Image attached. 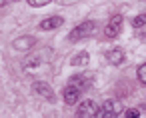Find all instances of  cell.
I'll use <instances>...</instances> for the list:
<instances>
[{
	"instance_id": "cell-2",
	"label": "cell",
	"mask_w": 146,
	"mask_h": 118,
	"mask_svg": "<svg viewBox=\"0 0 146 118\" xmlns=\"http://www.w3.org/2000/svg\"><path fill=\"white\" fill-rule=\"evenodd\" d=\"M94 28H96V24L92 22V20H88V22H82V24H78L72 32H70V42H76V40H82V38H86V36H90L92 32H94Z\"/></svg>"
},
{
	"instance_id": "cell-11",
	"label": "cell",
	"mask_w": 146,
	"mask_h": 118,
	"mask_svg": "<svg viewBox=\"0 0 146 118\" xmlns=\"http://www.w3.org/2000/svg\"><path fill=\"white\" fill-rule=\"evenodd\" d=\"M88 60H90L88 52H80V54H76V56L72 58V62H70V64H74V66H84Z\"/></svg>"
},
{
	"instance_id": "cell-6",
	"label": "cell",
	"mask_w": 146,
	"mask_h": 118,
	"mask_svg": "<svg viewBox=\"0 0 146 118\" xmlns=\"http://www.w3.org/2000/svg\"><path fill=\"white\" fill-rule=\"evenodd\" d=\"M32 90L36 92V94H40L42 98H46V100H54V92H52V88L46 84V82H36L34 86H32Z\"/></svg>"
},
{
	"instance_id": "cell-15",
	"label": "cell",
	"mask_w": 146,
	"mask_h": 118,
	"mask_svg": "<svg viewBox=\"0 0 146 118\" xmlns=\"http://www.w3.org/2000/svg\"><path fill=\"white\" fill-rule=\"evenodd\" d=\"M124 114H126V118H140V110H136V108H128Z\"/></svg>"
},
{
	"instance_id": "cell-12",
	"label": "cell",
	"mask_w": 146,
	"mask_h": 118,
	"mask_svg": "<svg viewBox=\"0 0 146 118\" xmlns=\"http://www.w3.org/2000/svg\"><path fill=\"white\" fill-rule=\"evenodd\" d=\"M144 24H146V14H138V16L132 18V26H134V28H140V26H144Z\"/></svg>"
},
{
	"instance_id": "cell-10",
	"label": "cell",
	"mask_w": 146,
	"mask_h": 118,
	"mask_svg": "<svg viewBox=\"0 0 146 118\" xmlns=\"http://www.w3.org/2000/svg\"><path fill=\"white\" fill-rule=\"evenodd\" d=\"M36 44V40L32 38V36H22V38H16L14 40V48L16 50H28L30 46H34Z\"/></svg>"
},
{
	"instance_id": "cell-5",
	"label": "cell",
	"mask_w": 146,
	"mask_h": 118,
	"mask_svg": "<svg viewBox=\"0 0 146 118\" xmlns=\"http://www.w3.org/2000/svg\"><path fill=\"white\" fill-rule=\"evenodd\" d=\"M78 98H80V90H76L74 86H66L64 90H62V100L68 104V106H72V104H76L78 102Z\"/></svg>"
},
{
	"instance_id": "cell-8",
	"label": "cell",
	"mask_w": 146,
	"mask_h": 118,
	"mask_svg": "<svg viewBox=\"0 0 146 118\" xmlns=\"http://www.w3.org/2000/svg\"><path fill=\"white\" fill-rule=\"evenodd\" d=\"M106 58H108V62H110V64L118 66V64H122V62H124V52H122L120 48H112V50H108Z\"/></svg>"
},
{
	"instance_id": "cell-4",
	"label": "cell",
	"mask_w": 146,
	"mask_h": 118,
	"mask_svg": "<svg viewBox=\"0 0 146 118\" xmlns=\"http://www.w3.org/2000/svg\"><path fill=\"white\" fill-rule=\"evenodd\" d=\"M120 26H122V16H120V14H114V16L108 20L106 28H104L106 38H116V36H118V32H120Z\"/></svg>"
},
{
	"instance_id": "cell-13",
	"label": "cell",
	"mask_w": 146,
	"mask_h": 118,
	"mask_svg": "<svg viewBox=\"0 0 146 118\" xmlns=\"http://www.w3.org/2000/svg\"><path fill=\"white\" fill-rule=\"evenodd\" d=\"M138 80L142 84H146V64H140L138 66Z\"/></svg>"
},
{
	"instance_id": "cell-14",
	"label": "cell",
	"mask_w": 146,
	"mask_h": 118,
	"mask_svg": "<svg viewBox=\"0 0 146 118\" xmlns=\"http://www.w3.org/2000/svg\"><path fill=\"white\" fill-rule=\"evenodd\" d=\"M38 64H40V58H38V56H30V58L26 60L24 68H32V66H38Z\"/></svg>"
},
{
	"instance_id": "cell-7",
	"label": "cell",
	"mask_w": 146,
	"mask_h": 118,
	"mask_svg": "<svg viewBox=\"0 0 146 118\" xmlns=\"http://www.w3.org/2000/svg\"><path fill=\"white\" fill-rule=\"evenodd\" d=\"M70 86H74L76 90H86L90 86V78L84 76V74H76V76H70Z\"/></svg>"
},
{
	"instance_id": "cell-16",
	"label": "cell",
	"mask_w": 146,
	"mask_h": 118,
	"mask_svg": "<svg viewBox=\"0 0 146 118\" xmlns=\"http://www.w3.org/2000/svg\"><path fill=\"white\" fill-rule=\"evenodd\" d=\"M32 8H42V6H46L48 2H46V0H30V2H28Z\"/></svg>"
},
{
	"instance_id": "cell-3",
	"label": "cell",
	"mask_w": 146,
	"mask_h": 118,
	"mask_svg": "<svg viewBox=\"0 0 146 118\" xmlns=\"http://www.w3.org/2000/svg\"><path fill=\"white\" fill-rule=\"evenodd\" d=\"M122 112V104L120 100H106L100 108V118H118V114Z\"/></svg>"
},
{
	"instance_id": "cell-1",
	"label": "cell",
	"mask_w": 146,
	"mask_h": 118,
	"mask_svg": "<svg viewBox=\"0 0 146 118\" xmlns=\"http://www.w3.org/2000/svg\"><path fill=\"white\" fill-rule=\"evenodd\" d=\"M98 114H100V108L94 100L80 102V106L76 110V118H98Z\"/></svg>"
},
{
	"instance_id": "cell-9",
	"label": "cell",
	"mask_w": 146,
	"mask_h": 118,
	"mask_svg": "<svg viewBox=\"0 0 146 118\" xmlns=\"http://www.w3.org/2000/svg\"><path fill=\"white\" fill-rule=\"evenodd\" d=\"M58 26H62V18L60 16H52V18H46V20L40 22V30H54Z\"/></svg>"
}]
</instances>
